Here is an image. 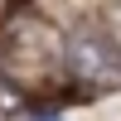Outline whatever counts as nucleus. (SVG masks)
<instances>
[{"label": "nucleus", "mask_w": 121, "mask_h": 121, "mask_svg": "<svg viewBox=\"0 0 121 121\" xmlns=\"http://www.w3.org/2000/svg\"><path fill=\"white\" fill-rule=\"evenodd\" d=\"M58 58H63L73 82H87V87H116L121 82V48L97 29H78L58 48Z\"/></svg>", "instance_id": "1"}]
</instances>
